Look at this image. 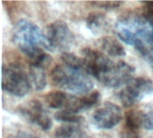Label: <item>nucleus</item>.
I'll use <instances>...</instances> for the list:
<instances>
[{
  "instance_id": "f3484780",
  "label": "nucleus",
  "mask_w": 153,
  "mask_h": 138,
  "mask_svg": "<svg viewBox=\"0 0 153 138\" xmlns=\"http://www.w3.org/2000/svg\"><path fill=\"white\" fill-rule=\"evenodd\" d=\"M30 78L34 88L37 91L43 90L47 85V76L45 70L42 68L30 66Z\"/></svg>"
},
{
  "instance_id": "aec40b11",
  "label": "nucleus",
  "mask_w": 153,
  "mask_h": 138,
  "mask_svg": "<svg viewBox=\"0 0 153 138\" xmlns=\"http://www.w3.org/2000/svg\"><path fill=\"white\" fill-rule=\"evenodd\" d=\"M61 59L65 63V65L70 68L80 70L84 72V64L82 58H80L76 55L69 52H65L61 56Z\"/></svg>"
},
{
  "instance_id": "6ab92c4d",
  "label": "nucleus",
  "mask_w": 153,
  "mask_h": 138,
  "mask_svg": "<svg viewBox=\"0 0 153 138\" xmlns=\"http://www.w3.org/2000/svg\"><path fill=\"white\" fill-rule=\"evenodd\" d=\"M55 119L57 121H61V122H65L67 124H82L84 119L82 116L77 115V113L72 112L70 110H61L58 111L55 114Z\"/></svg>"
},
{
  "instance_id": "9b49d317",
  "label": "nucleus",
  "mask_w": 153,
  "mask_h": 138,
  "mask_svg": "<svg viewBox=\"0 0 153 138\" xmlns=\"http://www.w3.org/2000/svg\"><path fill=\"white\" fill-rule=\"evenodd\" d=\"M86 24L88 28L95 34L104 32L108 28V21L104 13H91L87 16Z\"/></svg>"
},
{
  "instance_id": "393cba45",
  "label": "nucleus",
  "mask_w": 153,
  "mask_h": 138,
  "mask_svg": "<svg viewBox=\"0 0 153 138\" xmlns=\"http://www.w3.org/2000/svg\"><path fill=\"white\" fill-rule=\"evenodd\" d=\"M14 138H39L33 135L28 134V133H24V132H21L18 135H16Z\"/></svg>"
},
{
  "instance_id": "412c9836",
  "label": "nucleus",
  "mask_w": 153,
  "mask_h": 138,
  "mask_svg": "<svg viewBox=\"0 0 153 138\" xmlns=\"http://www.w3.org/2000/svg\"><path fill=\"white\" fill-rule=\"evenodd\" d=\"M91 4L99 8L110 10V9L117 8L123 3L121 1H97V2H91Z\"/></svg>"
},
{
  "instance_id": "0eeeda50",
  "label": "nucleus",
  "mask_w": 153,
  "mask_h": 138,
  "mask_svg": "<svg viewBox=\"0 0 153 138\" xmlns=\"http://www.w3.org/2000/svg\"><path fill=\"white\" fill-rule=\"evenodd\" d=\"M84 72L99 79L115 64L109 57L99 50L83 48L82 50Z\"/></svg>"
},
{
  "instance_id": "f257e3e1",
  "label": "nucleus",
  "mask_w": 153,
  "mask_h": 138,
  "mask_svg": "<svg viewBox=\"0 0 153 138\" xmlns=\"http://www.w3.org/2000/svg\"><path fill=\"white\" fill-rule=\"evenodd\" d=\"M51 79L57 87L74 93L86 94L93 89L92 81L83 71L66 66H56L51 72Z\"/></svg>"
},
{
  "instance_id": "b1692460",
  "label": "nucleus",
  "mask_w": 153,
  "mask_h": 138,
  "mask_svg": "<svg viewBox=\"0 0 153 138\" xmlns=\"http://www.w3.org/2000/svg\"><path fill=\"white\" fill-rule=\"evenodd\" d=\"M145 4L146 12H145V17L148 19H152L153 20V2H144Z\"/></svg>"
},
{
  "instance_id": "f8f14e48",
  "label": "nucleus",
  "mask_w": 153,
  "mask_h": 138,
  "mask_svg": "<svg viewBox=\"0 0 153 138\" xmlns=\"http://www.w3.org/2000/svg\"><path fill=\"white\" fill-rule=\"evenodd\" d=\"M100 46L101 49H103L111 57L126 56L125 48L119 41H117L113 37H110V36L102 37L100 40Z\"/></svg>"
},
{
  "instance_id": "1a4fd4ad",
  "label": "nucleus",
  "mask_w": 153,
  "mask_h": 138,
  "mask_svg": "<svg viewBox=\"0 0 153 138\" xmlns=\"http://www.w3.org/2000/svg\"><path fill=\"white\" fill-rule=\"evenodd\" d=\"M21 114L30 123L37 125L44 131H48L52 128V120L39 101L33 100L22 107Z\"/></svg>"
},
{
  "instance_id": "7ed1b4c3",
  "label": "nucleus",
  "mask_w": 153,
  "mask_h": 138,
  "mask_svg": "<svg viewBox=\"0 0 153 138\" xmlns=\"http://www.w3.org/2000/svg\"><path fill=\"white\" fill-rule=\"evenodd\" d=\"M30 82L26 73L16 64L3 66L2 88L8 93L22 97L30 91Z\"/></svg>"
},
{
  "instance_id": "4be33fe9",
  "label": "nucleus",
  "mask_w": 153,
  "mask_h": 138,
  "mask_svg": "<svg viewBox=\"0 0 153 138\" xmlns=\"http://www.w3.org/2000/svg\"><path fill=\"white\" fill-rule=\"evenodd\" d=\"M147 130H153V105L145 112V123L144 128Z\"/></svg>"
},
{
  "instance_id": "f03ea898",
  "label": "nucleus",
  "mask_w": 153,
  "mask_h": 138,
  "mask_svg": "<svg viewBox=\"0 0 153 138\" xmlns=\"http://www.w3.org/2000/svg\"><path fill=\"white\" fill-rule=\"evenodd\" d=\"M13 42L25 56L40 48V46L44 47L45 43L44 33H42L39 26L25 19H22L16 23L13 29Z\"/></svg>"
},
{
  "instance_id": "20e7f679",
  "label": "nucleus",
  "mask_w": 153,
  "mask_h": 138,
  "mask_svg": "<svg viewBox=\"0 0 153 138\" xmlns=\"http://www.w3.org/2000/svg\"><path fill=\"white\" fill-rule=\"evenodd\" d=\"M44 48L50 51L66 52L74 44V36L67 23L56 21L47 27L44 33Z\"/></svg>"
},
{
  "instance_id": "ddd939ff",
  "label": "nucleus",
  "mask_w": 153,
  "mask_h": 138,
  "mask_svg": "<svg viewBox=\"0 0 153 138\" xmlns=\"http://www.w3.org/2000/svg\"><path fill=\"white\" fill-rule=\"evenodd\" d=\"M26 57L29 59L30 66L42 68L44 70L52 63V57L45 51H43V49H41L40 48L30 52L26 55Z\"/></svg>"
},
{
  "instance_id": "6e6552de",
  "label": "nucleus",
  "mask_w": 153,
  "mask_h": 138,
  "mask_svg": "<svg viewBox=\"0 0 153 138\" xmlns=\"http://www.w3.org/2000/svg\"><path fill=\"white\" fill-rule=\"evenodd\" d=\"M122 119V110L119 106L112 102H105L93 114V121L100 129H110Z\"/></svg>"
},
{
  "instance_id": "39448f33",
  "label": "nucleus",
  "mask_w": 153,
  "mask_h": 138,
  "mask_svg": "<svg viewBox=\"0 0 153 138\" xmlns=\"http://www.w3.org/2000/svg\"><path fill=\"white\" fill-rule=\"evenodd\" d=\"M153 92V82L149 78L137 77L119 92V99L125 107H132Z\"/></svg>"
},
{
  "instance_id": "dca6fc26",
  "label": "nucleus",
  "mask_w": 153,
  "mask_h": 138,
  "mask_svg": "<svg viewBox=\"0 0 153 138\" xmlns=\"http://www.w3.org/2000/svg\"><path fill=\"white\" fill-rule=\"evenodd\" d=\"M69 94L63 92H51L45 96V101L52 109L65 108Z\"/></svg>"
},
{
  "instance_id": "a878e982",
  "label": "nucleus",
  "mask_w": 153,
  "mask_h": 138,
  "mask_svg": "<svg viewBox=\"0 0 153 138\" xmlns=\"http://www.w3.org/2000/svg\"><path fill=\"white\" fill-rule=\"evenodd\" d=\"M147 19H148V18H147ZM148 20L151 22V23H152V28H153V20L152 19H148Z\"/></svg>"
},
{
  "instance_id": "9d476101",
  "label": "nucleus",
  "mask_w": 153,
  "mask_h": 138,
  "mask_svg": "<svg viewBox=\"0 0 153 138\" xmlns=\"http://www.w3.org/2000/svg\"><path fill=\"white\" fill-rule=\"evenodd\" d=\"M100 99V94L98 91L91 92L83 97H77L69 94V98L65 110H70L74 113L82 112L96 105L99 102Z\"/></svg>"
},
{
  "instance_id": "a211bd4d",
  "label": "nucleus",
  "mask_w": 153,
  "mask_h": 138,
  "mask_svg": "<svg viewBox=\"0 0 153 138\" xmlns=\"http://www.w3.org/2000/svg\"><path fill=\"white\" fill-rule=\"evenodd\" d=\"M134 46L135 49L153 68V41L143 42L141 40H136Z\"/></svg>"
},
{
  "instance_id": "5701e85b",
  "label": "nucleus",
  "mask_w": 153,
  "mask_h": 138,
  "mask_svg": "<svg viewBox=\"0 0 153 138\" xmlns=\"http://www.w3.org/2000/svg\"><path fill=\"white\" fill-rule=\"evenodd\" d=\"M120 138H140V137L136 132V130L126 127L125 129L120 134Z\"/></svg>"
},
{
  "instance_id": "2eb2a0df",
  "label": "nucleus",
  "mask_w": 153,
  "mask_h": 138,
  "mask_svg": "<svg viewBox=\"0 0 153 138\" xmlns=\"http://www.w3.org/2000/svg\"><path fill=\"white\" fill-rule=\"evenodd\" d=\"M145 112L142 110H131L126 115V127L131 129L137 130L140 128H144Z\"/></svg>"
},
{
  "instance_id": "4468645a",
  "label": "nucleus",
  "mask_w": 153,
  "mask_h": 138,
  "mask_svg": "<svg viewBox=\"0 0 153 138\" xmlns=\"http://www.w3.org/2000/svg\"><path fill=\"white\" fill-rule=\"evenodd\" d=\"M54 138H86V135L76 125L65 124L56 128Z\"/></svg>"
},
{
  "instance_id": "423d86ee",
  "label": "nucleus",
  "mask_w": 153,
  "mask_h": 138,
  "mask_svg": "<svg viewBox=\"0 0 153 138\" xmlns=\"http://www.w3.org/2000/svg\"><path fill=\"white\" fill-rule=\"evenodd\" d=\"M135 69L130 64L125 61H119L114 64L98 80L106 87L118 88L122 85L128 84L134 80Z\"/></svg>"
}]
</instances>
